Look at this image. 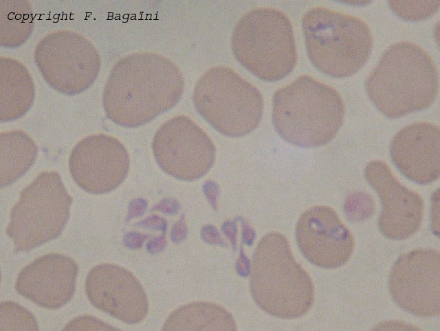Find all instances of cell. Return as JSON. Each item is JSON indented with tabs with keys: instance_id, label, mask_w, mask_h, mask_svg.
I'll return each mask as SVG.
<instances>
[{
	"instance_id": "cell-1",
	"label": "cell",
	"mask_w": 440,
	"mask_h": 331,
	"mask_svg": "<svg viewBox=\"0 0 440 331\" xmlns=\"http://www.w3.org/2000/svg\"><path fill=\"white\" fill-rule=\"evenodd\" d=\"M184 89V76L171 60L155 53L135 54L114 65L104 91V107L114 122L135 127L174 106Z\"/></svg>"
},
{
	"instance_id": "cell-8",
	"label": "cell",
	"mask_w": 440,
	"mask_h": 331,
	"mask_svg": "<svg viewBox=\"0 0 440 331\" xmlns=\"http://www.w3.org/2000/svg\"><path fill=\"white\" fill-rule=\"evenodd\" d=\"M72 202L59 174L41 172L21 191L10 212L6 233L15 251H29L57 238L69 219Z\"/></svg>"
},
{
	"instance_id": "cell-17",
	"label": "cell",
	"mask_w": 440,
	"mask_h": 331,
	"mask_svg": "<svg viewBox=\"0 0 440 331\" xmlns=\"http://www.w3.org/2000/svg\"><path fill=\"white\" fill-rule=\"evenodd\" d=\"M163 330H236L234 317L223 307L211 302L196 301L174 310Z\"/></svg>"
},
{
	"instance_id": "cell-12",
	"label": "cell",
	"mask_w": 440,
	"mask_h": 331,
	"mask_svg": "<svg viewBox=\"0 0 440 331\" xmlns=\"http://www.w3.org/2000/svg\"><path fill=\"white\" fill-rule=\"evenodd\" d=\"M300 251L311 264L323 269L340 267L347 262L355 247L354 238L337 212L326 205L305 210L296 226Z\"/></svg>"
},
{
	"instance_id": "cell-20",
	"label": "cell",
	"mask_w": 440,
	"mask_h": 331,
	"mask_svg": "<svg viewBox=\"0 0 440 331\" xmlns=\"http://www.w3.org/2000/svg\"><path fill=\"white\" fill-rule=\"evenodd\" d=\"M392 10L400 18L410 21L426 19L439 8V1H388Z\"/></svg>"
},
{
	"instance_id": "cell-7",
	"label": "cell",
	"mask_w": 440,
	"mask_h": 331,
	"mask_svg": "<svg viewBox=\"0 0 440 331\" xmlns=\"http://www.w3.org/2000/svg\"><path fill=\"white\" fill-rule=\"evenodd\" d=\"M192 100L202 117L218 132L232 137L252 132L263 113L258 89L226 66L211 67L201 76Z\"/></svg>"
},
{
	"instance_id": "cell-6",
	"label": "cell",
	"mask_w": 440,
	"mask_h": 331,
	"mask_svg": "<svg viewBox=\"0 0 440 331\" xmlns=\"http://www.w3.org/2000/svg\"><path fill=\"white\" fill-rule=\"evenodd\" d=\"M231 48L243 67L266 82L286 77L297 61L292 23L274 8H258L245 14L234 27Z\"/></svg>"
},
{
	"instance_id": "cell-10",
	"label": "cell",
	"mask_w": 440,
	"mask_h": 331,
	"mask_svg": "<svg viewBox=\"0 0 440 331\" xmlns=\"http://www.w3.org/2000/svg\"><path fill=\"white\" fill-rule=\"evenodd\" d=\"M153 150L159 165L166 172L177 166L173 176L195 180L212 167L215 147L208 135L191 119L177 115L166 122L156 132Z\"/></svg>"
},
{
	"instance_id": "cell-15",
	"label": "cell",
	"mask_w": 440,
	"mask_h": 331,
	"mask_svg": "<svg viewBox=\"0 0 440 331\" xmlns=\"http://www.w3.org/2000/svg\"><path fill=\"white\" fill-rule=\"evenodd\" d=\"M78 271V265L72 258L59 253L46 254L21 270L15 289L37 306L58 309L73 297Z\"/></svg>"
},
{
	"instance_id": "cell-5",
	"label": "cell",
	"mask_w": 440,
	"mask_h": 331,
	"mask_svg": "<svg viewBox=\"0 0 440 331\" xmlns=\"http://www.w3.org/2000/svg\"><path fill=\"white\" fill-rule=\"evenodd\" d=\"M302 30L309 60L318 70L332 78L355 74L372 50L369 27L353 15L314 7L303 14Z\"/></svg>"
},
{
	"instance_id": "cell-3",
	"label": "cell",
	"mask_w": 440,
	"mask_h": 331,
	"mask_svg": "<svg viewBox=\"0 0 440 331\" xmlns=\"http://www.w3.org/2000/svg\"><path fill=\"white\" fill-rule=\"evenodd\" d=\"M344 114L340 93L308 75L278 89L272 98V119L276 133L301 148L330 142L342 126Z\"/></svg>"
},
{
	"instance_id": "cell-21",
	"label": "cell",
	"mask_w": 440,
	"mask_h": 331,
	"mask_svg": "<svg viewBox=\"0 0 440 331\" xmlns=\"http://www.w3.org/2000/svg\"><path fill=\"white\" fill-rule=\"evenodd\" d=\"M115 328L90 316L83 315L70 321L64 330H111Z\"/></svg>"
},
{
	"instance_id": "cell-4",
	"label": "cell",
	"mask_w": 440,
	"mask_h": 331,
	"mask_svg": "<svg viewBox=\"0 0 440 331\" xmlns=\"http://www.w3.org/2000/svg\"><path fill=\"white\" fill-rule=\"evenodd\" d=\"M250 285L258 306L278 318H299L314 304L313 282L295 260L287 238L279 232L267 233L257 244Z\"/></svg>"
},
{
	"instance_id": "cell-2",
	"label": "cell",
	"mask_w": 440,
	"mask_h": 331,
	"mask_svg": "<svg viewBox=\"0 0 440 331\" xmlns=\"http://www.w3.org/2000/svg\"><path fill=\"white\" fill-rule=\"evenodd\" d=\"M364 86L375 106L386 117L395 119L434 103L439 75L427 52L414 43L402 41L386 49Z\"/></svg>"
},
{
	"instance_id": "cell-19",
	"label": "cell",
	"mask_w": 440,
	"mask_h": 331,
	"mask_svg": "<svg viewBox=\"0 0 440 331\" xmlns=\"http://www.w3.org/2000/svg\"><path fill=\"white\" fill-rule=\"evenodd\" d=\"M34 316L25 308L12 301L0 306V330H38Z\"/></svg>"
},
{
	"instance_id": "cell-14",
	"label": "cell",
	"mask_w": 440,
	"mask_h": 331,
	"mask_svg": "<svg viewBox=\"0 0 440 331\" xmlns=\"http://www.w3.org/2000/svg\"><path fill=\"white\" fill-rule=\"evenodd\" d=\"M85 289L94 307L124 323H140L148 314V301L142 284L119 265L94 266L87 275Z\"/></svg>"
},
{
	"instance_id": "cell-13",
	"label": "cell",
	"mask_w": 440,
	"mask_h": 331,
	"mask_svg": "<svg viewBox=\"0 0 440 331\" xmlns=\"http://www.w3.org/2000/svg\"><path fill=\"white\" fill-rule=\"evenodd\" d=\"M364 172L366 181L382 203L378 219L381 233L395 240L413 236L421 225L424 208L421 196L403 185L382 161L369 162Z\"/></svg>"
},
{
	"instance_id": "cell-18",
	"label": "cell",
	"mask_w": 440,
	"mask_h": 331,
	"mask_svg": "<svg viewBox=\"0 0 440 331\" xmlns=\"http://www.w3.org/2000/svg\"><path fill=\"white\" fill-rule=\"evenodd\" d=\"M37 148L21 131L1 133L0 183L5 187L22 176L33 165Z\"/></svg>"
},
{
	"instance_id": "cell-11",
	"label": "cell",
	"mask_w": 440,
	"mask_h": 331,
	"mask_svg": "<svg viewBox=\"0 0 440 331\" xmlns=\"http://www.w3.org/2000/svg\"><path fill=\"white\" fill-rule=\"evenodd\" d=\"M129 158L124 146L116 138L103 134L87 137L73 148L69 168L76 183L91 194H105L124 180Z\"/></svg>"
},
{
	"instance_id": "cell-9",
	"label": "cell",
	"mask_w": 440,
	"mask_h": 331,
	"mask_svg": "<svg viewBox=\"0 0 440 331\" xmlns=\"http://www.w3.org/2000/svg\"><path fill=\"white\" fill-rule=\"evenodd\" d=\"M440 256L432 249H416L400 255L388 279L390 294L406 312L420 317L440 313Z\"/></svg>"
},
{
	"instance_id": "cell-16",
	"label": "cell",
	"mask_w": 440,
	"mask_h": 331,
	"mask_svg": "<svg viewBox=\"0 0 440 331\" xmlns=\"http://www.w3.org/2000/svg\"><path fill=\"white\" fill-rule=\"evenodd\" d=\"M390 156L399 171L411 181L426 185L440 176V130L434 124L418 122L393 137Z\"/></svg>"
}]
</instances>
